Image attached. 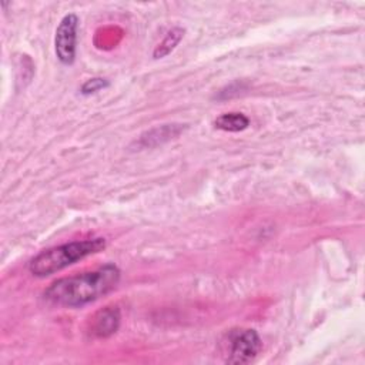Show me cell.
I'll use <instances>...</instances> for the list:
<instances>
[{"label":"cell","instance_id":"obj_1","mask_svg":"<svg viewBox=\"0 0 365 365\" xmlns=\"http://www.w3.org/2000/svg\"><path fill=\"white\" fill-rule=\"evenodd\" d=\"M120 275L121 272L115 264H106L97 269L54 281L46 288L43 297L57 307L78 308L111 292L117 287Z\"/></svg>","mask_w":365,"mask_h":365},{"label":"cell","instance_id":"obj_2","mask_svg":"<svg viewBox=\"0 0 365 365\" xmlns=\"http://www.w3.org/2000/svg\"><path fill=\"white\" fill-rule=\"evenodd\" d=\"M106 248V240L101 237L81 241H71L57 247L47 248L33 257L29 262V271L38 278L53 275L77 261L97 254Z\"/></svg>","mask_w":365,"mask_h":365},{"label":"cell","instance_id":"obj_3","mask_svg":"<svg viewBox=\"0 0 365 365\" xmlns=\"http://www.w3.org/2000/svg\"><path fill=\"white\" fill-rule=\"evenodd\" d=\"M262 349V342L255 329L240 328L232 329L228 335V354L225 362L228 364H250Z\"/></svg>","mask_w":365,"mask_h":365},{"label":"cell","instance_id":"obj_4","mask_svg":"<svg viewBox=\"0 0 365 365\" xmlns=\"http://www.w3.org/2000/svg\"><path fill=\"white\" fill-rule=\"evenodd\" d=\"M77 30H78V17L73 13L66 14L54 37V48L58 61L64 66H71L76 60V46H77Z\"/></svg>","mask_w":365,"mask_h":365},{"label":"cell","instance_id":"obj_5","mask_svg":"<svg viewBox=\"0 0 365 365\" xmlns=\"http://www.w3.org/2000/svg\"><path fill=\"white\" fill-rule=\"evenodd\" d=\"M120 309L118 307H106L96 312L91 318L90 334L97 338H107L117 332L120 327Z\"/></svg>","mask_w":365,"mask_h":365},{"label":"cell","instance_id":"obj_6","mask_svg":"<svg viewBox=\"0 0 365 365\" xmlns=\"http://www.w3.org/2000/svg\"><path fill=\"white\" fill-rule=\"evenodd\" d=\"M215 128L230 133H238L250 125V118L242 113H224L214 121Z\"/></svg>","mask_w":365,"mask_h":365},{"label":"cell","instance_id":"obj_7","mask_svg":"<svg viewBox=\"0 0 365 365\" xmlns=\"http://www.w3.org/2000/svg\"><path fill=\"white\" fill-rule=\"evenodd\" d=\"M182 36H184V30H182V29H180V27L171 29V30L165 34L164 40L155 47V50H154V53H153L154 58H161V57L170 54V53L175 48V46L181 41Z\"/></svg>","mask_w":365,"mask_h":365},{"label":"cell","instance_id":"obj_8","mask_svg":"<svg viewBox=\"0 0 365 365\" xmlns=\"http://www.w3.org/2000/svg\"><path fill=\"white\" fill-rule=\"evenodd\" d=\"M157 131H158V134H154L153 131H148V133H147V137L143 135L141 143L145 144V145H150L151 141L155 140L154 144H158V143L161 144L163 141H167V140L175 137V135L181 131V127H178V125H175V124H164V125H161V127H157Z\"/></svg>","mask_w":365,"mask_h":365},{"label":"cell","instance_id":"obj_9","mask_svg":"<svg viewBox=\"0 0 365 365\" xmlns=\"http://www.w3.org/2000/svg\"><path fill=\"white\" fill-rule=\"evenodd\" d=\"M108 87V81L106 78H101V77H93L90 80H87L83 86H81V94L84 96H88V94H94L103 88Z\"/></svg>","mask_w":365,"mask_h":365}]
</instances>
